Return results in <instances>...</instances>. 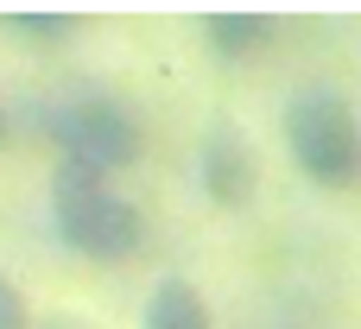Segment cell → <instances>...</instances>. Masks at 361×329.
Returning a JSON list of instances; mask_svg holds the SVG:
<instances>
[{"instance_id": "7a4b0ae2", "label": "cell", "mask_w": 361, "mask_h": 329, "mask_svg": "<svg viewBox=\"0 0 361 329\" xmlns=\"http://www.w3.org/2000/svg\"><path fill=\"white\" fill-rule=\"evenodd\" d=\"M44 133H51L63 165H82L95 178H114V171L146 159V114L121 89H102V82L63 89L44 108Z\"/></svg>"}, {"instance_id": "52a82bcc", "label": "cell", "mask_w": 361, "mask_h": 329, "mask_svg": "<svg viewBox=\"0 0 361 329\" xmlns=\"http://www.w3.org/2000/svg\"><path fill=\"white\" fill-rule=\"evenodd\" d=\"M0 25L19 38V44H32V51H57V44H70L76 38V13H63V6H25V13H0Z\"/></svg>"}, {"instance_id": "277c9868", "label": "cell", "mask_w": 361, "mask_h": 329, "mask_svg": "<svg viewBox=\"0 0 361 329\" xmlns=\"http://www.w3.org/2000/svg\"><path fill=\"white\" fill-rule=\"evenodd\" d=\"M197 190L216 209H247L254 203V190H260V152H254V139L235 120L203 127V139H197Z\"/></svg>"}, {"instance_id": "5b68a950", "label": "cell", "mask_w": 361, "mask_h": 329, "mask_svg": "<svg viewBox=\"0 0 361 329\" xmlns=\"http://www.w3.org/2000/svg\"><path fill=\"white\" fill-rule=\"evenodd\" d=\"M273 38H279V19L260 13V6L203 13V44H209V57H222V63H254L260 51H273Z\"/></svg>"}, {"instance_id": "3957f363", "label": "cell", "mask_w": 361, "mask_h": 329, "mask_svg": "<svg viewBox=\"0 0 361 329\" xmlns=\"http://www.w3.org/2000/svg\"><path fill=\"white\" fill-rule=\"evenodd\" d=\"M279 133L317 190H349L361 178V114L336 82H298L279 108Z\"/></svg>"}, {"instance_id": "8992f818", "label": "cell", "mask_w": 361, "mask_h": 329, "mask_svg": "<svg viewBox=\"0 0 361 329\" xmlns=\"http://www.w3.org/2000/svg\"><path fill=\"white\" fill-rule=\"evenodd\" d=\"M140 329H216V317H209V298L190 279H159L146 292Z\"/></svg>"}, {"instance_id": "ba28073f", "label": "cell", "mask_w": 361, "mask_h": 329, "mask_svg": "<svg viewBox=\"0 0 361 329\" xmlns=\"http://www.w3.org/2000/svg\"><path fill=\"white\" fill-rule=\"evenodd\" d=\"M0 329H32V311H25V292L13 273H0Z\"/></svg>"}, {"instance_id": "6da1fadb", "label": "cell", "mask_w": 361, "mask_h": 329, "mask_svg": "<svg viewBox=\"0 0 361 329\" xmlns=\"http://www.w3.org/2000/svg\"><path fill=\"white\" fill-rule=\"evenodd\" d=\"M51 228L89 266H127L146 247V209L114 178H95V171L63 165V159L51 171Z\"/></svg>"}, {"instance_id": "30bf717a", "label": "cell", "mask_w": 361, "mask_h": 329, "mask_svg": "<svg viewBox=\"0 0 361 329\" xmlns=\"http://www.w3.org/2000/svg\"><path fill=\"white\" fill-rule=\"evenodd\" d=\"M13 146V108H6V95H0V152Z\"/></svg>"}, {"instance_id": "9c48e42d", "label": "cell", "mask_w": 361, "mask_h": 329, "mask_svg": "<svg viewBox=\"0 0 361 329\" xmlns=\"http://www.w3.org/2000/svg\"><path fill=\"white\" fill-rule=\"evenodd\" d=\"M38 329H95V323H82V317H70V311H57V317H44Z\"/></svg>"}]
</instances>
